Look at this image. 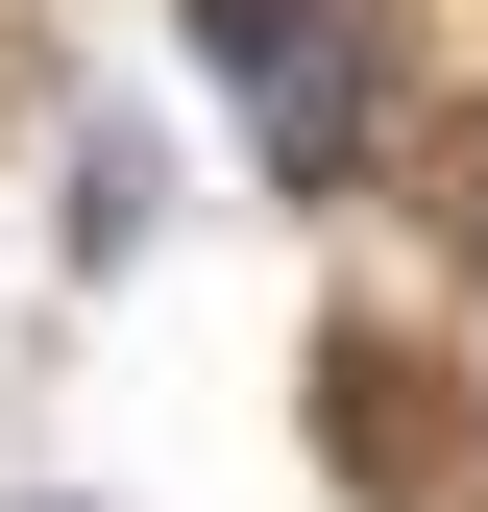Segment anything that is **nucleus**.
<instances>
[{
	"mask_svg": "<svg viewBox=\"0 0 488 512\" xmlns=\"http://www.w3.org/2000/svg\"><path fill=\"white\" fill-rule=\"evenodd\" d=\"M196 74L244 98V147H269L293 196L366 171V0H196Z\"/></svg>",
	"mask_w": 488,
	"mask_h": 512,
	"instance_id": "f257e3e1",
	"label": "nucleus"
}]
</instances>
